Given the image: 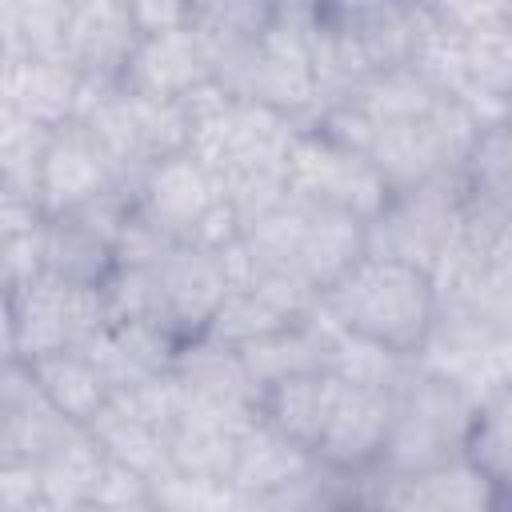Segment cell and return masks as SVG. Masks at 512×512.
<instances>
[{
	"instance_id": "6da1fadb",
	"label": "cell",
	"mask_w": 512,
	"mask_h": 512,
	"mask_svg": "<svg viewBox=\"0 0 512 512\" xmlns=\"http://www.w3.org/2000/svg\"><path fill=\"white\" fill-rule=\"evenodd\" d=\"M320 312L332 328L416 360L436 320V288L424 268L364 252L320 296Z\"/></svg>"
},
{
	"instance_id": "7a4b0ae2",
	"label": "cell",
	"mask_w": 512,
	"mask_h": 512,
	"mask_svg": "<svg viewBox=\"0 0 512 512\" xmlns=\"http://www.w3.org/2000/svg\"><path fill=\"white\" fill-rule=\"evenodd\" d=\"M476 396L456 380L424 368L420 360L392 388L388 436L380 448V472H424L460 456L464 428Z\"/></svg>"
},
{
	"instance_id": "3957f363",
	"label": "cell",
	"mask_w": 512,
	"mask_h": 512,
	"mask_svg": "<svg viewBox=\"0 0 512 512\" xmlns=\"http://www.w3.org/2000/svg\"><path fill=\"white\" fill-rule=\"evenodd\" d=\"M460 228V184L452 176H432L424 184L392 188L384 204L364 220V252L416 264L432 276Z\"/></svg>"
},
{
	"instance_id": "277c9868",
	"label": "cell",
	"mask_w": 512,
	"mask_h": 512,
	"mask_svg": "<svg viewBox=\"0 0 512 512\" xmlns=\"http://www.w3.org/2000/svg\"><path fill=\"white\" fill-rule=\"evenodd\" d=\"M12 312H16V344L24 360L60 348H84L96 332L108 328L104 288L68 284L48 272L12 284Z\"/></svg>"
},
{
	"instance_id": "5b68a950",
	"label": "cell",
	"mask_w": 512,
	"mask_h": 512,
	"mask_svg": "<svg viewBox=\"0 0 512 512\" xmlns=\"http://www.w3.org/2000/svg\"><path fill=\"white\" fill-rule=\"evenodd\" d=\"M288 196L308 200V204L344 208V212L368 220L384 204L388 188L360 148L336 144L324 132L300 124L296 140L288 148Z\"/></svg>"
},
{
	"instance_id": "8992f818",
	"label": "cell",
	"mask_w": 512,
	"mask_h": 512,
	"mask_svg": "<svg viewBox=\"0 0 512 512\" xmlns=\"http://www.w3.org/2000/svg\"><path fill=\"white\" fill-rule=\"evenodd\" d=\"M508 496L484 480L464 456L444 460L424 472H360V504L388 508H428V512H480L500 508Z\"/></svg>"
},
{
	"instance_id": "52a82bcc",
	"label": "cell",
	"mask_w": 512,
	"mask_h": 512,
	"mask_svg": "<svg viewBox=\"0 0 512 512\" xmlns=\"http://www.w3.org/2000/svg\"><path fill=\"white\" fill-rule=\"evenodd\" d=\"M388 416H392V388L356 384L340 376L328 420L312 444L316 464L332 472H348V476L376 468L384 436H388Z\"/></svg>"
},
{
	"instance_id": "ba28073f",
	"label": "cell",
	"mask_w": 512,
	"mask_h": 512,
	"mask_svg": "<svg viewBox=\"0 0 512 512\" xmlns=\"http://www.w3.org/2000/svg\"><path fill=\"white\" fill-rule=\"evenodd\" d=\"M220 196V184L216 176L208 172V164L184 148V152H172V156H160L136 184V196H132V208L156 224L164 236L172 240H188V232L196 228V220L216 204Z\"/></svg>"
},
{
	"instance_id": "9c48e42d",
	"label": "cell",
	"mask_w": 512,
	"mask_h": 512,
	"mask_svg": "<svg viewBox=\"0 0 512 512\" xmlns=\"http://www.w3.org/2000/svg\"><path fill=\"white\" fill-rule=\"evenodd\" d=\"M120 84L144 96H160V100H188L196 88L212 84L204 36L192 24L140 36Z\"/></svg>"
},
{
	"instance_id": "30bf717a",
	"label": "cell",
	"mask_w": 512,
	"mask_h": 512,
	"mask_svg": "<svg viewBox=\"0 0 512 512\" xmlns=\"http://www.w3.org/2000/svg\"><path fill=\"white\" fill-rule=\"evenodd\" d=\"M108 188H120L112 176V164L104 160L100 144L80 120H68L52 128L44 160H40V212H68Z\"/></svg>"
},
{
	"instance_id": "8fae6325",
	"label": "cell",
	"mask_w": 512,
	"mask_h": 512,
	"mask_svg": "<svg viewBox=\"0 0 512 512\" xmlns=\"http://www.w3.org/2000/svg\"><path fill=\"white\" fill-rule=\"evenodd\" d=\"M136 40L140 32L124 0H72L60 56L84 80H120Z\"/></svg>"
},
{
	"instance_id": "7c38bea8",
	"label": "cell",
	"mask_w": 512,
	"mask_h": 512,
	"mask_svg": "<svg viewBox=\"0 0 512 512\" xmlns=\"http://www.w3.org/2000/svg\"><path fill=\"white\" fill-rule=\"evenodd\" d=\"M36 240H40V272L56 280L104 288L108 276L116 272V240L80 212L44 216Z\"/></svg>"
},
{
	"instance_id": "4fadbf2b",
	"label": "cell",
	"mask_w": 512,
	"mask_h": 512,
	"mask_svg": "<svg viewBox=\"0 0 512 512\" xmlns=\"http://www.w3.org/2000/svg\"><path fill=\"white\" fill-rule=\"evenodd\" d=\"M312 464H316V456L308 448H300L296 440H288L284 432H276L268 420L256 416L236 436V460H232L228 484L236 488L244 508H256L264 496H272L284 484L300 480Z\"/></svg>"
},
{
	"instance_id": "5bb4252c",
	"label": "cell",
	"mask_w": 512,
	"mask_h": 512,
	"mask_svg": "<svg viewBox=\"0 0 512 512\" xmlns=\"http://www.w3.org/2000/svg\"><path fill=\"white\" fill-rule=\"evenodd\" d=\"M0 88L28 120H36L44 128L68 124L76 116V104H80V72L64 56L4 60L0 64Z\"/></svg>"
},
{
	"instance_id": "9a60e30c",
	"label": "cell",
	"mask_w": 512,
	"mask_h": 512,
	"mask_svg": "<svg viewBox=\"0 0 512 512\" xmlns=\"http://www.w3.org/2000/svg\"><path fill=\"white\" fill-rule=\"evenodd\" d=\"M336 388H340V376L332 368H304V372L280 376L268 388H260V420H268L276 432H284L288 440L312 452L328 420V408L336 400Z\"/></svg>"
},
{
	"instance_id": "2e32d148",
	"label": "cell",
	"mask_w": 512,
	"mask_h": 512,
	"mask_svg": "<svg viewBox=\"0 0 512 512\" xmlns=\"http://www.w3.org/2000/svg\"><path fill=\"white\" fill-rule=\"evenodd\" d=\"M32 376L44 392V400L72 424H88L112 396L100 364L88 356V348H60L48 356L28 360Z\"/></svg>"
},
{
	"instance_id": "e0dca14e",
	"label": "cell",
	"mask_w": 512,
	"mask_h": 512,
	"mask_svg": "<svg viewBox=\"0 0 512 512\" xmlns=\"http://www.w3.org/2000/svg\"><path fill=\"white\" fill-rule=\"evenodd\" d=\"M84 428H88V436L96 440V448H100L108 460L128 464L132 472H140V476H148V480H156V476H164V472L172 468V464H168V432L156 428V424H148L144 416L128 412V408L116 404L112 396H108V404H104Z\"/></svg>"
},
{
	"instance_id": "ac0fdd59",
	"label": "cell",
	"mask_w": 512,
	"mask_h": 512,
	"mask_svg": "<svg viewBox=\"0 0 512 512\" xmlns=\"http://www.w3.org/2000/svg\"><path fill=\"white\" fill-rule=\"evenodd\" d=\"M460 456L484 480H492L504 496H512V480H508L512 476V392H508V384L476 396Z\"/></svg>"
},
{
	"instance_id": "d6986e66",
	"label": "cell",
	"mask_w": 512,
	"mask_h": 512,
	"mask_svg": "<svg viewBox=\"0 0 512 512\" xmlns=\"http://www.w3.org/2000/svg\"><path fill=\"white\" fill-rule=\"evenodd\" d=\"M72 0H0L4 60H44L64 52Z\"/></svg>"
},
{
	"instance_id": "ffe728a7",
	"label": "cell",
	"mask_w": 512,
	"mask_h": 512,
	"mask_svg": "<svg viewBox=\"0 0 512 512\" xmlns=\"http://www.w3.org/2000/svg\"><path fill=\"white\" fill-rule=\"evenodd\" d=\"M100 460H104V452L96 448L88 428L84 424L72 428L52 452H44L36 460L44 508H88V492L100 472Z\"/></svg>"
},
{
	"instance_id": "44dd1931",
	"label": "cell",
	"mask_w": 512,
	"mask_h": 512,
	"mask_svg": "<svg viewBox=\"0 0 512 512\" xmlns=\"http://www.w3.org/2000/svg\"><path fill=\"white\" fill-rule=\"evenodd\" d=\"M236 428H224L216 420L180 412L168 428V464L188 476H208V480H228L232 460H236Z\"/></svg>"
},
{
	"instance_id": "7402d4cb",
	"label": "cell",
	"mask_w": 512,
	"mask_h": 512,
	"mask_svg": "<svg viewBox=\"0 0 512 512\" xmlns=\"http://www.w3.org/2000/svg\"><path fill=\"white\" fill-rule=\"evenodd\" d=\"M272 16V0H188V24L212 36H256Z\"/></svg>"
},
{
	"instance_id": "603a6c76",
	"label": "cell",
	"mask_w": 512,
	"mask_h": 512,
	"mask_svg": "<svg viewBox=\"0 0 512 512\" xmlns=\"http://www.w3.org/2000/svg\"><path fill=\"white\" fill-rule=\"evenodd\" d=\"M88 508H152V480L104 456L88 492Z\"/></svg>"
},
{
	"instance_id": "cb8c5ba5",
	"label": "cell",
	"mask_w": 512,
	"mask_h": 512,
	"mask_svg": "<svg viewBox=\"0 0 512 512\" xmlns=\"http://www.w3.org/2000/svg\"><path fill=\"white\" fill-rule=\"evenodd\" d=\"M396 0H316V16L324 20H356V16H368L376 8H388Z\"/></svg>"
},
{
	"instance_id": "d4e9b609",
	"label": "cell",
	"mask_w": 512,
	"mask_h": 512,
	"mask_svg": "<svg viewBox=\"0 0 512 512\" xmlns=\"http://www.w3.org/2000/svg\"><path fill=\"white\" fill-rule=\"evenodd\" d=\"M20 344H16V312H12V288L0 284V364L16 360Z\"/></svg>"
},
{
	"instance_id": "484cf974",
	"label": "cell",
	"mask_w": 512,
	"mask_h": 512,
	"mask_svg": "<svg viewBox=\"0 0 512 512\" xmlns=\"http://www.w3.org/2000/svg\"><path fill=\"white\" fill-rule=\"evenodd\" d=\"M0 284L12 288V260H8V236H0Z\"/></svg>"
},
{
	"instance_id": "4316f807",
	"label": "cell",
	"mask_w": 512,
	"mask_h": 512,
	"mask_svg": "<svg viewBox=\"0 0 512 512\" xmlns=\"http://www.w3.org/2000/svg\"><path fill=\"white\" fill-rule=\"evenodd\" d=\"M412 4H420V8H432V4H436V0H412Z\"/></svg>"
},
{
	"instance_id": "83f0119b",
	"label": "cell",
	"mask_w": 512,
	"mask_h": 512,
	"mask_svg": "<svg viewBox=\"0 0 512 512\" xmlns=\"http://www.w3.org/2000/svg\"><path fill=\"white\" fill-rule=\"evenodd\" d=\"M0 64H4V48H0Z\"/></svg>"
}]
</instances>
